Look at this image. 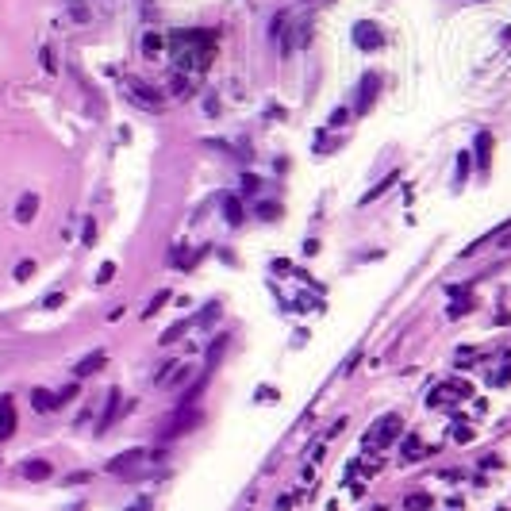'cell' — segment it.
I'll return each instance as SVG.
<instances>
[{
	"mask_svg": "<svg viewBox=\"0 0 511 511\" xmlns=\"http://www.w3.org/2000/svg\"><path fill=\"white\" fill-rule=\"evenodd\" d=\"M396 434H400V419H396V415H389V419H381V423H377L373 431L366 434L361 450H369V454H373V450H384L392 439H396Z\"/></svg>",
	"mask_w": 511,
	"mask_h": 511,
	"instance_id": "obj_1",
	"label": "cell"
},
{
	"mask_svg": "<svg viewBox=\"0 0 511 511\" xmlns=\"http://www.w3.org/2000/svg\"><path fill=\"white\" fill-rule=\"evenodd\" d=\"M193 427H200V411H188V408H181V415L173 419V423L166 427V431H162V439H181V434H188L193 431Z\"/></svg>",
	"mask_w": 511,
	"mask_h": 511,
	"instance_id": "obj_2",
	"label": "cell"
},
{
	"mask_svg": "<svg viewBox=\"0 0 511 511\" xmlns=\"http://www.w3.org/2000/svg\"><path fill=\"white\" fill-rule=\"evenodd\" d=\"M354 43H358L361 51H377L384 39H381V31H377V23H358V27H354Z\"/></svg>",
	"mask_w": 511,
	"mask_h": 511,
	"instance_id": "obj_3",
	"label": "cell"
},
{
	"mask_svg": "<svg viewBox=\"0 0 511 511\" xmlns=\"http://www.w3.org/2000/svg\"><path fill=\"white\" fill-rule=\"evenodd\" d=\"M143 458H146L143 450H127V454H119V458H112V461H108V473L131 477V465H135V461H143Z\"/></svg>",
	"mask_w": 511,
	"mask_h": 511,
	"instance_id": "obj_4",
	"label": "cell"
},
{
	"mask_svg": "<svg viewBox=\"0 0 511 511\" xmlns=\"http://www.w3.org/2000/svg\"><path fill=\"white\" fill-rule=\"evenodd\" d=\"M104 361H108V354H104V350H93L89 358H81L77 366H73V373H77V377H93L96 369H104Z\"/></svg>",
	"mask_w": 511,
	"mask_h": 511,
	"instance_id": "obj_5",
	"label": "cell"
},
{
	"mask_svg": "<svg viewBox=\"0 0 511 511\" xmlns=\"http://www.w3.org/2000/svg\"><path fill=\"white\" fill-rule=\"evenodd\" d=\"M35 212H39V196L35 193H23L20 204H15V219H20V224H31V219H35Z\"/></svg>",
	"mask_w": 511,
	"mask_h": 511,
	"instance_id": "obj_6",
	"label": "cell"
},
{
	"mask_svg": "<svg viewBox=\"0 0 511 511\" xmlns=\"http://www.w3.org/2000/svg\"><path fill=\"white\" fill-rule=\"evenodd\" d=\"M12 431H15V408L8 396H0V439H8Z\"/></svg>",
	"mask_w": 511,
	"mask_h": 511,
	"instance_id": "obj_7",
	"label": "cell"
},
{
	"mask_svg": "<svg viewBox=\"0 0 511 511\" xmlns=\"http://www.w3.org/2000/svg\"><path fill=\"white\" fill-rule=\"evenodd\" d=\"M377 85H381V77H377V73H366V81H361V104H358V112H369V104H373V96H377Z\"/></svg>",
	"mask_w": 511,
	"mask_h": 511,
	"instance_id": "obj_8",
	"label": "cell"
},
{
	"mask_svg": "<svg viewBox=\"0 0 511 511\" xmlns=\"http://www.w3.org/2000/svg\"><path fill=\"white\" fill-rule=\"evenodd\" d=\"M51 473H54L51 461H39V458H31L27 465H23V477H27V481H46Z\"/></svg>",
	"mask_w": 511,
	"mask_h": 511,
	"instance_id": "obj_9",
	"label": "cell"
},
{
	"mask_svg": "<svg viewBox=\"0 0 511 511\" xmlns=\"http://www.w3.org/2000/svg\"><path fill=\"white\" fill-rule=\"evenodd\" d=\"M31 408H35V411H54L58 396H54V392H46V389H35V392H31Z\"/></svg>",
	"mask_w": 511,
	"mask_h": 511,
	"instance_id": "obj_10",
	"label": "cell"
},
{
	"mask_svg": "<svg viewBox=\"0 0 511 511\" xmlns=\"http://www.w3.org/2000/svg\"><path fill=\"white\" fill-rule=\"evenodd\" d=\"M227 335H216V339H212V346H208V361H204V366L208 369H216L219 366V358H224V350H227Z\"/></svg>",
	"mask_w": 511,
	"mask_h": 511,
	"instance_id": "obj_11",
	"label": "cell"
},
{
	"mask_svg": "<svg viewBox=\"0 0 511 511\" xmlns=\"http://www.w3.org/2000/svg\"><path fill=\"white\" fill-rule=\"evenodd\" d=\"M115 415H119V392L112 389V392H108V411H104V415H101V423H96V431H108Z\"/></svg>",
	"mask_w": 511,
	"mask_h": 511,
	"instance_id": "obj_12",
	"label": "cell"
},
{
	"mask_svg": "<svg viewBox=\"0 0 511 511\" xmlns=\"http://www.w3.org/2000/svg\"><path fill=\"white\" fill-rule=\"evenodd\" d=\"M477 150H481V154H477V162H481V169H489V150H492V135H489V131H484V135L477 138Z\"/></svg>",
	"mask_w": 511,
	"mask_h": 511,
	"instance_id": "obj_13",
	"label": "cell"
},
{
	"mask_svg": "<svg viewBox=\"0 0 511 511\" xmlns=\"http://www.w3.org/2000/svg\"><path fill=\"white\" fill-rule=\"evenodd\" d=\"M224 219H227V224H242V204H238V200H227V204H224Z\"/></svg>",
	"mask_w": 511,
	"mask_h": 511,
	"instance_id": "obj_14",
	"label": "cell"
},
{
	"mask_svg": "<svg viewBox=\"0 0 511 511\" xmlns=\"http://www.w3.org/2000/svg\"><path fill=\"white\" fill-rule=\"evenodd\" d=\"M169 296H173V292H166V288H162V292H158V296H154V300H150V308H146L143 316H158V311H162V304H166Z\"/></svg>",
	"mask_w": 511,
	"mask_h": 511,
	"instance_id": "obj_15",
	"label": "cell"
},
{
	"mask_svg": "<svg viewBox=\"0 0 511 511\" xmlns=\"http://www.w3.org/2000/svg\"><path fill=\"white\" fill-rule=\"evenodd\" d=\"M185 331H188V323H177V327H169V331H166V335H162V339H158V342H166V346H169V342H177V339H181V335H185Z\"/></svg>",
	"mask_w": 511,
	"mask_h": 511,
	"instance_id": "obj_16",
	"label": "cell"
},
{
	"mask_svg": "<svg viewBox=\"0 0 511 511\" xmlns=\"http://www.w3.org/2000/svg\"><path fill=\"white\" fill-rule=\"evenodd\" d=\"M143 51H146V54H158V51H162V39H158V35H143Z\"/></svg>",
	"mask_w": 511,
	"mask_h": 511,
	"instance_id": "obj_17",
	"label": "cell"
},
{
	"mask_svg": "<svg viewBox=\"0 0 511 511\" xmlns=\"http://www.w3.org/2000/svg\"><path fill=\"white\" fill-rule=\"evenodd\" d=\"M31 273H35V261H20V266H15V281H27Z\"/></svg>",
	"mask_w": 511,
	"mask_h": 511,
	"instance_id": "obj_18",
	"label": "cell"
},
{
	"mask_svg": "<svg viewBox=\"0 0 511 511\" xmlns=\"http://www.w3.org/2000/svg\"><path fill=\"white\" fill-rule=\"evenodd\" d=\"M415 454H419V439L408 434V439H403V458H415Z\"/></svg>",
	"mask_w": 511,
	"mask_h": 511,
	"instance_id": "obj_19",
	"label": "cell"
},
{
	"mask_svg": "<svg viewBox=\"0 0 511 511\" xmlns=\"http://www.w3.org/2000/svg\"><path fill=\"white\" fill-rule=\"evenodd\" d=\"M112 277H115V266H112V261H104V266H101V273H96V281H101V285H108Z\"/></svg>",
	"mask_w": 511,
	"mask_h": 511,
	"instance_id": "obj_20",
	"label": "cell"
},
{
	"mask_svg": "<svg viewBox=\"0 0 511 511\" xmlns=\"http://www.w3.org/2000/svg\"><path fill=\"white\" fill-rule=\"evenodd\" d=\"M93 238H96V219L89 216L85 219V246H93Z\"/></svg>",
	"mask_w": 511,
	"mask_h": 511,
	"instance_id": "obj_21",
	"label": "cell"
},
{
	"mask_svg": "<svg viewBox=\"0 0 511 511\" xmlns=\"http://www.w3.org/2000/svg\"><path fill=\"white\" fill-rule=\"evenodd\" d=\"M43 70H58V62H54V51H51V46H43Z\"/></svg>",
	"mask_w": 511,
	"mask_h": 511,
	"instance_id": "obj_22",
	"label": "cell"
},
{
	"mask_svg": "<svg viewBox=\"0 0 511 511\" xmlns=\"http://www.w3.org/2000/svg\"><path fill=\"white\" fill-rule=\"evenodd\" d=\"M212 319H219V304H208V311H200V323H212Z\"/></svg>",
	"mask_w": 511,
	"mask_h": 511,
	"instance_id": "obj_23",
	"label": "cell"
},
{
	"mask_svg": "<svg viewBox=\"0 0 511 511\" xmlns=\"http://www.w3.org/2000/svg\"><path fill=\"white\" fill-rule=\"evenodd\" d=\"M346 119H350V112H346V108H339V112L331 115V127H346Z\"/></svg>",
	"mask_w": 511,
	"mask_h": 511,
	"instance_id": "obj_24",
	"label": "cell"
},
{
	"mask_svg": "<svg viewBox=\"0 0 511 511\" xmlns=\"http://www.w3.org/2000/svg\"><path fill=\"white\" fill-rule=\"evenodd\" d=\"M465 173H469V158L461 154V158H458V181H465Z\"/></svg>",
	"mask_w": 511,
	"mask_h": 511,
	"instance_id": "obj_25",
	"label": "cell"
},
{
	"mask_svg": "<svg viewBox=\"0 0 511 511\" xmlns=\"http://www.w3.org/2000/svg\"><path fill=\"white\" fill-rule=\"evenodd\" d=\"M258 400H261V403H273V400H277V389H261Z\"/></svg>",
	"mask_w": 511,
	"mask_h": 511,
	"instance_id": "obj_26",
	"label": "cell"
},
{
	"mask_svg": "<svg viewBox=\"0 0 511 511\" xmlns=\"http://www.w3.org/2000/svg\"><path fill=\"white\" fill-rule=\"evenodd\" d=\"M242 188H246V193H254V188H258V177H254V173H246V177H242Z\"/></svg>",
	"mask_w": 511,
	"mask_h": 511,
	"instance_id": "obj_27",
	"label": "cell"
},
{
	"mask_svg": "<svg viewBox=\"0 0 511 511\" xmlns=\"http://www.w3.org/2000/svg\"><path fill=\"white\" fill-rule=\"evenodd\" d=\"M62 300H65V296H62V292H54V296H46V300H43V308H58Z\"/></svg>",
	"mask_w": 511,
	"mask_h": 511,
	"instance_id": "obj_28",
	"label": "cell"
},
{
	"mask_svg": "<svg viewBox=\"0 0 511 511\" xmlns=\"http://www.w3.org/2000/svg\"><path fill=\"white\" fill-rule=\"evenodd\" d=\"M342 431H346V419H335V427L327 431V439H335V434H342Z\"/></svg>",
	"mask_w": 511,
	"mask_h": 511,
	"instance_id": "obj_29",
	"label": "cell"
},
{
	"mask_svg": "<svg viewBox=\"0 0 511 511\" xmlns=\"http://www.w3.org/2000/svg\"><path fill=\"white\" fill-rule=\"evenodd\" d=\"M89 481V473H70V477H65V484H85Z\"/></svg>",
	"mask_w": 511,
	"mask_h": 511,
	"instance_id": "obj_30",
	"label": "cell"
},
{
	"mask_svg": "<svg viewBox=\"0 0 511 511\" xmlns=\"http://www.w3.org/2000/svg\"><path fill=\"white\" fill-rule=\"evenodd\" d=\"M73 20H89V8L85 4H73Z\"/></svg>",
	"mask_w": 511,
	"mask_h": 511,
	"instance_id": "obj_31",
	"label": "cell"
},
{
	"mask_svg": "<svg viewBox=\"0 0 511 511\" xmlns=\"http://www.w3.org/2000/svg\"><path fill=\"white\" fill-rule=\"evenodd\" d=\"M292 500H296V496H281V500H277V507H273V511H288V507H292Z\"/></svg>",
	"mask_w": 511,
	"mask_h": 511,
	"instance_id": "obj_32",
	"label": "cell"
},
{
	"mask_svg": "<svg viewBox=\"0 0 511 511\" xmlns=\"http://www.w3.org/2000/svg\"><path fill=\"white\" fill-rule=\"evenodd\" d=\"M465 311H469V304H465V300H461V304H454V308H450V316H454V319H458V316H465Z\"/></svg>",
	"mask_w": 511,
	"mask_h": 511,
	"instance_id": "obj_33",
	"label": "cell"
},
{
	"mask_svg": "<svg viewBox=\"0 0 511 511\" xmlns=\"http://www.w3.org/2000/svg\"><path fill=\"white\" fill-rule=\"evenodd\" d=\"M427 504H431L427 496H411V500H408V507H427Z\"/></svg>",
	"mask_w": 511,
	"mask_h": 511,
	"instance_id": "obj_34",
	"label": "cell"
}]
</instances>
